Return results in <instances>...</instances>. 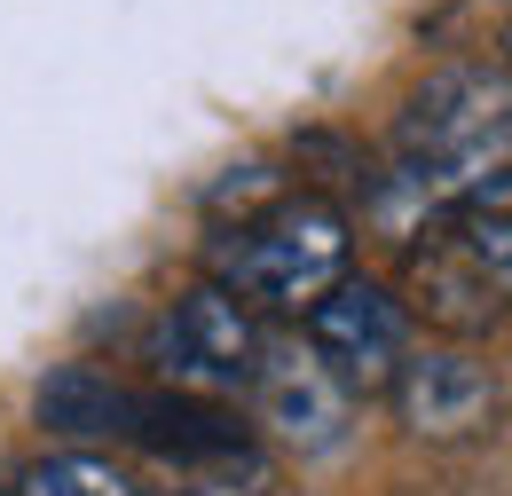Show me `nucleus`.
Wrapping results in <instances>:
<instances>
[{"label":"nucleus","instance_id":"1","mask_svg":"<svg viewBox=\"0 0 512 496\" xmlns=\"http://www.w3.org/2000/svg\"><path fill=\"white\" fill-rule=\"evenodd\" d=\"M347 276V221L323 197H284L260 221L213 237V284L245 308H308Z\"/></svg>","mask_w":512,"mask_h":496},{"label":"nucleus","instance_id":"2","mask_svg":"<svg viewBox=\"0 0 512 496\" xmlns=\"http://www.w3.org/2000/svg\"><path fill=\"white\" fill-rule=\"evenodd\" d=\"M402 166L434 197L481 189L489 166H512V79L505 71H442L402 119Z\"/></svg>","mask_w":512,"mask_h":496},{"label":"nucleus","instance_id":"3","mask_svg":"<svg viewBox=\"0 0 512 496\" xmlns=\"http://www.w3.org/2000/svg\"><path fill=\"white\" fill-rule=\"evenodd\" d=\"M308 355L339 378L347 394H371V386H394L402 355H410V308L386 292V284H363V276H339L331 292L308 300Z\"/></svg>","mask_w":512,"mask_h":496},{"label":"nucleus","instance_id":"4","mask_svg":"<svg viewBox=\"0 0 512 496\" xmlns=\"http://www.w3.org/2000/svg\"><path fill=\"white\" fill-rule=\"evenodd\" d=\"M260 315L237 300V292H221V284H197L182 292L166 323H158V363L174 386H197V394H237V386H253V363H260Z\"/></svg>","mask_w":512,"mask_h":496},{"label":"nucleus","instance_id":"5","mask_svg":"<svg viewBox=\"0 0 512 496\" xmlns=\"http://www.w3.org/2000/svg\"><path fill=\"white\" fill-rule=\"evenodd\" d=\"M245 394H253L260 426H276L300 449H331L339 426H347V386L323 371L308 347H292V339H260V363H253Z\"/></svg>","mask_w":512,"mask_h":496},{"label":"nucleus","instance_id":"6","mask_svg":"<svg viewBox=\"0 0 512 496\" xmlns=\"http://www.w3.org/2000/svg\"><path fill=\"white\" fill-rule=\"evenodd\" d=\"M394 410H402L410 434H426V441H465L489 426L497 386H489V371L465 347H418L394 371Z\"/></svg>","mask_w":512,"mask_h":496},{"label":"nucleus","instance_id":"7","mask_svg":"<svg viewBox=\"0 0 512 496\" xmlns=\"http://www.w3.org/2000/svg\"><path fill=\"white\" fill-rule=\"evenodd\" d=\"M418 308L442 331H489L497 323V292L457 245H434V252H418Z\"/></svg>","mask_w":512,"mask_h":496},{"label":"nucleus","instance_id":"8","mask_svg":"<svg viewBox=\"0 0 512 496\" xmlns=\"http://www.w3.org/2000/svg\"><path fill=\"white\" fill-rule=\"evenodd\" d=\"M127 402L134 386L87 371V363H64L40 386V426H56V434H127Z\"/></svg>","mask_w":512,"mask_h":496},{"label":"nucleus","instance_id":"9","mask_svg":"<svg viewBox=\"0 0 512 496\" xmlns=\"http://www.w3.org/2000/svg\"><path fill=\"white\" fill-rule=\"evenodd\" d=\"M24 496H150L127 465L111 457H87V449H64V457H40L24 473Z\"/></svg>","mask_w":512,"mask_h":496},{"label":"nucleus","instance_id":"10","mask_svg":"<svg viewBox=\"0 0 512 496\" xmlns=\"http://www.w3.org/2000/svg\"><path fill=\"white\" fill-rule=\"evenodd\" d=\"M457 252L489 276V292H497V300H512V213L473 205V213H465V229H457Z\"/></svg>","mask_w":512,"mask_h":496}]
</instances>
